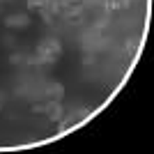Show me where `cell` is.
<instances>
[{
	"mask_svg": "<svg viewBox=\"0 0 154 154\" xmlns=\"http://www.w3.org/2000/svg\"><path fill=\"white\" fill-rule=\"evenodd\" d=\"M5 26L7 28H26V26H30V19L26 14H12V16L5 19Z\"/></svg>",
	"mask_w": 154,
	"mask_h": 154,
	"instance_id": "3957f363",
	"label": "cell"
},
{
	"mask_svg": "<svg viewBox=\"0 0 154 154\" xmlns=\"http://www.w3.org/2000/svg\"><path fill=\"white\" fill-rule=\"evenodd\" d=\"M0 2H9V0H0Z\"/></svg>",
	"mask_w": 154,
	"mask_h": 154,
	"instance_id": "ba28073f",
	"label": "cell"
},
{
	"mask_svg": "<svg viewBox=\"0 0 154 154\" xmlns=\"http://www.w3.org/2000/svg\"><path fill=\"white\" fill-rule=\"evenodd\" d=\"M48 94H51V97H58V99H60V97H62V85H51V88H48Z\"/></svg>",
	"mask_w": 154,
	"mask_h": 154,
	"instance_id": "5b68a950",
	"label": "cell"
},
{
	"mask_svg": "<svg viewBox=\"0 0 154 154\" xmlns=\"http://www.w3.org/2000/svg\"><path fill=\"white\" fill-rule=\"evenodd\" d=\"M0 101H2V92H0Z\"/></svg>",
	"mask_w": 154,
	"mask_h": 154,
	"instance_id": "52a82bcc",
	"label": "cell"
},
{
	"mask_svg": "<svg viewBox=\"0 0 154 154\" xmlns=\"http://www.w3.org/2000/svg\"><path fill=\"white\" fill-rule=\"evenodd\" d=\"M62 55V44H60L55 37H48V39H42L37 46V55L30 58L32 64H48V62H55V60Z\"/></svg>",
	"mask_w": 154,
	"mask_h": 154,
	"instance_id": "6da1fadb",
	"label": "cell"
},
{
	"mask_svg": "<svg viewBox=\"0 0 154 154\" xmlns=\"http://www.w3.org/2000/svg\"><path fill=\"white\" fill-rule=\"evenodd\" d=\"M9 62H12V64H19V62H26V58H23V53H14L12 58H9Z\"/></svg>",
	"mask_w": 154,
	"mask_h": 154,
	"instance_id": "8992f818",
	"label": "cell"
},
{
	"mask_svg": "<svg viewBox=\"0 0 154 154\" xmlns=\"http://www.w3.org/2000/svg\"><path fill=\"white\" fill-rule=\"evenodd\" d=\"M48 2H51V0H28V9H30V12H35V9H39V12H42Z\"/></svg>",
	"mask_w": 154,
	"mask_h": 154,
	"instance_id": "277c9868",
	"label": "cell"
},
{
	"mask_svg": "<svg viewBox=\"0 0 154 154\" xmlns=\"http://www.w3.org/2000/svg\"><path fill=\"white\" fill-rule=\"evenodd\" d=\"M44 113H48L51 122H60V120L64 117V108L60 106L58 101H48V103H44Z\"/></svg>",
	"mask_w": 154,
	"mask_h": 154,
	"instance_id": "7a4b0ae2",
	"label": "cell"
}]
</instances>
